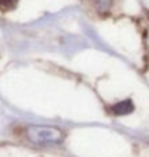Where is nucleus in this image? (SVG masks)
<instances>
[{
    "mask_svg": "<svg viewBox=\"0 0 149 157\" xmlns=\"http://www.w3.org/2000/svg\"><path fill=\"white\" fill-rule=\"evenodd\" d=\"M26 136L29 141L42 146H55L64 140V133L56 127L50 125H29L26 128Z\"/></svg>",
    "mask_w": 149,
    "mask_h": 157,
    "instance_id": "nucleus-1",
    "label": "nucleus"
},
{
    "mask_svg": "<svg viewBox=\"0 0 149 157\" xmlns=\"http://www.w3.org/2000/svg\"><path fill=\"white\" fill-rule=\"evenodd\" d=\"M133 109H135V106L132 103V99H124V101H120V103L114 104L111 108V111L114 112L116 116H127V114L133 112Z\"/></svg>",
    "mask_w": 149,
    "mask_h": 157,
    "instance_id": "nucleus-2",
    "label": "nucleus"
},
{
    "mask_svg": "<svg viewBox=\"0 0 149 157\" xmlns=\"http://www.w3.org/2000/svg\"><path fill=\"white\" fill-rule=\"evenodd\" d=\"M93 3L99 11H108L111 6V0H93Z\"/></svg>",
    "mask_w": 149,
    "mask_h": 157,
    "instance_id": "nucleus-3",
    "label": "nucleus"
},
{
    "mask_svg": "<svg viewBox=\"0 0 149 157\" xmlns=\"http://www.w3.org/2000/svg\"><path fill=\"white\" fill-rule=\"evenodd\" d=\"M16 5V0H0V10H11Z\"/></svg>",
    "mask_w": 149,
    "mask_h": 157,
    "instance_id": "nucleus-4",
    "label": "nucleus"
}]
</instances>
